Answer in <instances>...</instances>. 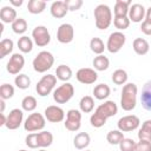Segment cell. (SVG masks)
Listing matches in <instances>:
<instances>
[{
  "mask_svg": "<svg viewBox=\"0 0 151 151\" xmlns=\"http://www.w3.org/2000/svg\"><path fill=\"white\" fill-rule=\"evenodd\" d=\"M136 151H151V142L139 140L136 144Z\"/></svg>",
  "mask_w": 151,
  "mask_h": 151,
  "instance_id": "obj_44",
  "label": "cell"
},
{
  "mask_svg": "<svg viewBox=\"0 0 151 151\" xmlns=\"http://www.w3.org/2000/svg\"><path fill=\"white\" fill-rule=\"evenodd\" d=\"M0 125L1 126H4V125H6V122H7V117L4 114V113H0Z\"/></svg>",
  "mask_w": 151,
  "mask_h": 151,
  "instance_id": "obj_48",
  "label": "cell"
},
{
  "mask_svg": "<svg viewBox=\"0 0 151 151\" xmlns=\"http://www.w3.org/2000/svg\"><path fill=\"white\" fill-rule=\"evenodd\" d=\"M138 138L139 140L151 142V119H147L142 124V127L138 131Z\"/></svg>",
  "mask_w": 151,
  "mask_h": 151,
  "instance_id": "obj_28",
  "label": "cell"
},
{
  "mask_svg": "<svg viewBox=\"0 0 151 151\" xmlns=\"http://www.w3.org/2000/svg\"><path fill=\"white\" fill-rule=\"evenodd\" d=\"M45 124H46L45 116H42L39 112H34V113H31L26 118V120L24 123V129L27 132L40 131V130H42L45 127Z\"/></svg>",
  "mask_w": 151,
  "mask_h": 151,
  "instance_id": "obj_6",
  "label": "cell"
},
{
  "mask_svg": "<svg viewBox=\"0 0 151 151\" xmlns=\"http://www.w3.org/2000/svg\"><path fill=\"white\" fill-rule=\"evenodd\" d=\"M55 77L59 80L67 83L72 78V70H71V67L67 66V65H64V64L59 65L57 67V70H55Z\"/></svg>",
  "mask_w": 151,
  "mask_h": 151,
  "instance_id": "obj_26",
  "label": "cell"
},
{
  "mask_svg": "<svg viewBox=\"0 0 151 151\" xmlns=\"http://www.w3.org/2000/svg\"><path fill=\"white\" fill-rule=\"evenodd\" d=\"M19 151H27V150H24V149H22V150H19Z\"/></svg>",
  "mask_w": 151,
  "mask_h": 151,
  "instance_id": "obj_51",
  "label": "cell"
},
{
  "mask_svg": "<svg viewBox=\"0 0 151 151\" xmlns=\"http://www.w3.org/2000/svg\"><path fill=\"white\" fill-rule=\"evenodd\" d=\"M145 20L151 22V6L146 9V13H145Z\"/></svg>",
  "mask_w": 151,
  "mask_h": 151,
  "instance_id": "obj_47",
  "label": "cell"
},
{
  "mask_svg": "<svg viewBox=\"0 0 151 151\" xmlns=\"http://www.w3.org/2000/svg\"><path fill=\"white\" fill-rule=\"evenodd\" d=\"M18 47L22 53H29L33 48V41L27 35H22L18 40Z\"/></svg>",
  "mask_w": 151,
  "mask_h": 151,
  "instance_id": "obj_31",
  "label": "cell"
},
{
  "mask_svg": "<svg viewBox=\"0 0 151 151\" xmlns=\"http://www.w3.org/2000/svg\"><path fill=\"white\" fill-rule=\"evenodd\" d=\"M90 142H91V137L86 132H79L78 134H76V137L73 139L74 147L78 149V150L86 149L90 145Z\"/></svg>",
  "mask_w": 151,
  "mask_h": 151,
  "instance_id": "obj_23",
  "label": "cell"
},
{
  "mask_svg": "<svg viewBox=\"0 0 151 151\" xmlns=\"http://www.w3.org/2000/svg\"><path fill=\"white\" fill-rule=\"evenodd\" d=\"M130 19L129 17H118L113 19V25L116 28H118L119 31H124L130 26Z\"/></svg>",
  "mask_w": 151,
  "mask_h": 151,
  "instance_id": "obj_40",
  "label": "cell"
},
{
  "mask_svg": "<svg viewBox=\"0 0 151 151\" xmlns=\"http://www.w3.org/2000/svg\"><path fill=\"white\" fill-rule=\"evenodd\" d=\"M139 124H140V120L137 116L127 114V116L122 117L118 120L117 126H118V130H120L122 132H130V131H133V130L138 129Z\"/></svg>",
  "mask_w": 151,
  "mask_h": 151,
  "instance_id": "obj_11",
  "label": "cell"
},
{
  "mask_svg": "<svg viewBox=\"0 0 151 151\" xmlns=\"http://www.w3.org/2000/svg\"><path fill=\"white\" fill-rule=\"evenodd\" d=\"M85 151H91V150H85Z\"/></svg>",
  "mask_w": 151,
  "mask_h": 151,
  "instance_id": "obj_52",
  "label": "cell"
},
{
  "mask_svg": "<svg viewBox=\"0 0 151 151\" xmlns=\"http://www.w3.org/2000/svg\"><path fill=\"white\" fill-rule=\"evenodd\" d=\"M25 143L29 149H38V143H37V132L28 133L25 138Z\"/></svg>",
  "mask_w": 151,
  "mask_h": 151,
  "instance_id": "obj_42",
  "label": "cell"
},
{
  "mask_svg": "<svg viewBox=\"0 0 151 151\" xmlns=\"http://www.w3.org/2000/svg\"><path fill=\"white\" fill-rule=\"evenodd\" d=\"M46 8V1L44 0H29L27 4V9L32 14H40Z\"/></svg>",
  "mask_w": 151,
  "mask_h": 151,
  "instance_id": "obj_27",
  "label": "cell"
},
{
  "mask_svg": "<svg viewBox=\"0 0 151 151\" xmlns=\"http://www.w3.org/2000/svg\"><path fill=\"white\" fill-rule=\"evenodd\" d=\"M68 11H77L83 6V0H65Z\"/></svg>",
  "mask_w": 151,
  "mask_h": 151,
  "instance_id": "obj_43",
  "label": "cell"
},
{
  "mask_svg": "<svg viewBox=\"0 0 151 151\" xmlns=\"http://www.w3.org/2000/svg\"><path fill=\"white\" fill-rule=\"evenodd\" d=\"M80 111L84 113H90L94 109V100L91 96H84L79 101Z\"/></svg>",
  "mask_w": 151,
  "mask_h": 151,
  "instance_id": "obj_29",
  "label": "cell"
},
{
  "mask_svg": "<svg viewBox=\"0 0 151 151\" xmlns=\"http://www.w3.org/2000/svg\"><path fill=\"white\" fill-rule=\"evenodd\" d=\"M138 87L133 83H127L123 86L120 96V106L124 111H132L137 104Z\"/></svg>",
  "mask_w": 151,
  "mask_h": 151,
  "instance_id": "obj_2",
  "label": "cell"
},
{
  "mask_svg": "<svg viewBox=\"0 0 151 151\" xmlns=\"http://www.w3.org/2000/svg\"><path fill=\"white\" fill-rule=\"evenodd\" d=\"M140 31L146 35H151V22L144 20L140 25Z\"/></svg>",
  "mask_w": 151,
  "mask_h": 151,
  "instance_id": "obj_45",
  "label": "cell"
},
{
  "mask_svg": "<svg viewBox=\"0 0 151 151\" xmlns=\"http://www.w3.org/2000/svg\"><path fill=\"white\" fill-rule=\"evenodd\" d=\"M22 2H24L22 0H9V4L15 6V7H20L22 5Z\"/></svg>",
  "mask_w": 151,
  "mask_h": 151,
  "instance_id": "obj_46",
  "label": "cell"
},
{
  "mask_svg": "<svg viewBox=\"0 0 151 151\" xmlns=\"http://www.w3.org/2000/svg\"><path fill=\"white\" fill-rule=\"evenodd\" d=\"M37 99L33 97V96H26L22 100H21V107L22 110L27 111V112H31V111H34L37 109Z\"/></svg>",
  "mask_w": 151,
  "mask_h": 151,
  "instance_id": "obj_37",
  "label": "cell"
},
{
  "mask_svg": "<svg viewBox=\"0 0 151 151\" xmlns=\"http://www.w3.org/2000/svg\"><path fill=\"white\" fill-rule=\"evenodd\" d=\"M14 84L17 85L18 88L20 90H26L31 85V79L27 74H24V73H19L18 76H15L14 78Z\"/></svg>",
  "mask_w": 151,
  "mask_h": 151,
  "instance_id": "obj_35",
  "label": "cell"
},
{
  "mask_svg": "<svg viewBox=\"0 0 151 151\" xmlns=\"http://www.w3.org/2000/svg\"><path fill=\"white\" fill-rule=\"evenodd\" d=\"M90 48L93 53L100 55L104 52V50L106 48V46L104 45V41L100 38H92L90 41Z\"/></svg>",
  "mask_w": 151,
  "mask_h": 151,
  "instance_id": "obj_36",
  "label": "cell"
},
{
  "mask_svg": "<svg viewBox=\"0 0 151 151\" xmlns=\"http://www.w3.org/2000/svg\"><path fill=\"white\" fill-rule=\"evenodd\" d=\"M140 103L146 111H151V79L146 81L142 88Z\"/></svg>",
  "mask_w": 151,
  "mask_h": 151,
  "instance_id": "obj_18",
  "label": "cell"
},
{
  "mask_svg": "<svg viewBox=\"0 0 151 151\" xmlns=\"http://www.w3.org/2000/svg\"><path fill=\"white\" fill-rule=\"evenodd\" d=\"M112 81L116 85H125L127 81V73L123 68H118L112 73Z\"/></svg>",
  "mask_w": 151,
  "mask_h": 151,
  "instance_id": "obj_34",
  "label": "cell"
},
{
  "mask_svg": "<svg viewBox=\"0 0 151 151\" xmlns=\"http://www.w3.org/2000/svg\"><path fill=\"white\" fill-rule=\"evenodd\" d=\"M145 8L142 4H132L129 9V19L132 22H140L145 17Z\"/></svg>",
  "mask_w": 151,
  "mask_h": 151,
  "instance_id": "obj_17",
  "label": "cell"
},
{
  "mask_svg": "<svg viewBox=\"0 0 151 151\" xmlns=\"http://www.w3.org/2000/svg\"><path fill=\"white\" fill-rule=\"evenodd\" d=\"M118 113V106L117 104L113 101V100H106L104 101L103 104H100L94 113L91 116L90 118V123L93 127H101L105 125L106 120L110 118V117H113Z\"/></svg>",
  "mask_w": 151,
  "mask_h": 151,
  "instance_id": "obj_1",
  "label": "cell"
},
{
  "mask_svg": "<svg viewBox=\"0 0 151 151\" xmlns=\"http://www.w3.org/2000/svg\"><path fill=\"white\" fill-rule=\"evenodd\" d=\"M38 151H46L45 149H40V150H38Z\"/></svg>",
  "mask_w": 151,
  "mask_h": 151,
  "instance_id": "obj_50",
  "label": "cell"
},
{
  "mask_svg": "<svg viewBox=\"0 0 151 151\" xmlns=\"http://www.w3.org/2000/svg\"><path fill=\"white\" fill-rule=\"evenodd\" d=\"M25 65V58L20 53H13L7 63V72L11 74H19Z\"/></svg>",
  "mask_w": 151,
  "mask_h": 151,
  "instance_id": "obj_14",
  "label": "cell"
},
{
  "mask_svg": "<svg viewBox=\"0 0 151 151\" xmlns=\"http://www.w3.org/2000/svg\"><path fill=\"white\" fill-rule=\"evenodd\" d=\"M14 96V87L11 84H2L0 86V98L6 100Z\"/></svg>",
  "mask_w": 151,
  "mask_h": 151,
  "instance_id": "obj_39",
  "label": "cell"
},
{
  "mask_svg": "<svg viewBox=\"0 0 151 151\" xmlns=\"http://www.w3.org/2000/svg\"><path fill=\"white\" fill-rule=\"evenodd\" d=\"M76 78L79 83L85 84V85H90V84H93L98 79V74L93 68L83 67V68H79L77 71Z\"/></svg>",
  "mask_w": 151,
  "mask_h": 151,
  "instance_id": "obj_13",
  "label": "cell"
},
{
  "mask_svg": "<svg viewBox=\"0 0 151 151\" xmlns=\"http://www.w3.org/2000/svg\"><path fill=\"white\" fill-rule=\"evenodd\" d=\"M50 11H51L52 17H54L57 19H61L67 14L68 8H67L65 1H54V2H52Z\"/></svg>",
  "mask_w": 151,
  "mask_h": 151,
  "instance_id": "obj_19",
  "label": "cell"
},
{
  "mask_svg": "<svg viewBox=\"0 0 151 151\" xmlns=\"http://www.w3.org/2000/svg\"><path fill=\"white\" fill-rule=\"evenodd\" d=\"M45 118L51 123H60L65 118V112L57 105H50L45 109Z\"/></svg>",
  "mask_w": 151,
  "mask_h": 151,
  "instance_id": "obj_15",
  "label": "cell"
},
{
  "mask_svg": "<svg viewBox=\"0 0 151 151\" xmlns=\"http://www.w3.org/2000/svg\"><path fill=\"white\" fill-rule=\"evenodd\" d=\"M136 142L131 138H124L119 143L120 151H136Z\"/></svg>",
  "mask_w": 151,
  "mask_h": 151,
  "instance_id": "obj_41",
  "label": "cell"
},
{
  "mask_svg": "<svg viewBox=\"0 0 151 151\" xmlns=\"http://www.w3.org/2000/svg\"><path fill=\"white\" fill-rule=\"evenodd\" d=\"M54 64V57L48 51H41L39 52L35 58L33 59V68L38 73H44L47 70H50Z\"/></svg>",
  "mask_w": 151,
  "mask_h": 151,
  "instance_id": "obj_4",
  "label": "cell"
},
{
  "mask_svg": "<svg viewBox=\"0 0 151 151\" xmlns=\"http://www.w3.org/2000/svg\"><path fill=\"white\" fill-rule=\"evenodd\" d=\"M22 118H24V112L20 109H13L9 114L7 116V122H6V127L8 130H17L21 123H22Z\"/></svg>",
  "mask_w": 151,
  "mask_h": 151,
  "instance_id": "obj_16",
  "label": "cell"
},
{
  "mask_svg": "<svg viewBox=\"0 0 151 151\" xmlns=\"http://www.w3.org/2000/svg\"><path fill=\"white\" fill-rule=\"evenodd\" d=\"M125 41H126V37L123 32H120V31L112 32L109 35V39L106 42V48L110 53H117L122 50Z\"/></svg>",
  "mask_w": 151,
  "mask_h": 151,
  "instance_id": "obj_8",
  "label": "cell"
},
{
  "mask_svg": "<svg viewBox=\"0 0 151 151\" xmlns=\"http://www.w3.org/2000/svg\"><path fill=\"white\" fill-rule=\"evenodd\" d=\"M13 46H14V42L12 39H9V38L2 39L0 42V58L2 59L7 54H9L13 51Z\"/></svg>",
  "mask_w": 151,
  "mask_h": 151,
  "instance_id": "obj_32",
  "label": "cell"
},
{
  "mask_svg": "<svg viewBox=\"0 0 151 151\" xmlns=\"http://www.w3.org/2000/svg\"><path fill=\"white\" fill-rule=\"evenodd\" d=\"M74 38V28L71 24H61L57 31V39L61 44H70Z\"/></svg>",
  "mask_w": 151,
  "mask_h": 151,
  "instance_id": "obj_12",
  "label": "cell"
},
{
  "mask_svg": "<svg viewBox=\"0 0 151 151\" xmlns=\"http://www.w3.org/2000/svg\"><path fill=\"white\" fill-rule=\"evenodd\" d=\"M65 127L68 130V131H78L80 129V125H81V113L79 110H76V109H71L67 111L66 113V120L64 123Z\"/></svg>",
  "mask_w": 151,
  "mask_h": 151,
  "instance_id": "obj_10",
  "label": "cell"
},
{
  "mask_svg": "<svg viewBox=\"0 0 151 151\" xmlns=\"http://www.w3.org/2000/svg\"><path fill=\"white\" fill-rule=\"evenodd\" d=\"M94 21H96V27L98 29H106L109 28V26L112 22V12L111 8L105 5V4H100L98 5L94 11Z\"/></svg>",
  "mask_w": 151,
  "mask_h": 151,
  "instance_id": "obj_3",
  "label": "cell"
},
{
  "mask_svg": "<svg viewBox=\"0 0 151 151\" xmlns=\"http://www.w3.org/2000/svg\"><path fill=\"white\" fill-rule=\"evenodd\" d=\"M12 31L17 34H22L27 31V21L24 18H18L12 24Z\"/></svg>",
  "mask_w": 151,
  "mask_h": 151,
  "instance_id": "obj_38",
  "label": "cell"
},
{
  "mask_svg": "<svg viewBox=\"0 0 151 151\" xmlns=\"http://www.w3.org/2000/svg\"><path fill=\"white\" fill-rule=\"evenodd\" d=\"M132 47H133V51L138 54V55H144L149 52L150 50V45L149 42L143 39V38H136L133 40V44H132Z\"/></svg>",
  "mask_w": 151,
  "mask_h": 151,
  "instance_id": "obj_24",
  "label": "cell"
},
{
  "mask_svg": "<svg viewBox=\"0 0 151 151\" xmlns=\"http://www.w3.org/2000/svg\"><path fill=\"white\" fill-rule=\"evenodd\" d=\"M124 134L120 130H112L106 134V140L111 145H119V143L124 139Z\"/></svg>",
  "mask_w": 151,
  "mask_h": 151,
  "instance_id": "obj_33",
  "label": "cell"
},
{
  "mask_svg": "<svg viewBox=\"0 0 151 151\" xmlns=\"http://www.w3.org/2000/svg\"><path fill=\"white\" fill-rule=\"evenodd\" d=\"M55 84H57V77L53 74H46L37 83L35 91L40 97H46L52 92Z\"/></svg>",
  "mask_w": 151,
  "mask_h": 151,
  "instance_id": "obj_7",
  "label": "cell"
},
{
  "mask_svg": "<svg viewBox=\"0 0 151 151\" xmlns=\"http://www.w3.org/2000/svg\"><path fill=\"white\" fill-rule=\"evenodd\" d=\"M92 64H93L94 70H97V71H105L110 66V60H109L107 57L100 54V55H97L93 59V63Z\"/></svg>",
  "mask_w": 151,
  "mask_h": 151,
  "instance_id": "obj_30",
  "label": "cell"
},
{
  "mask_svg": "<svg viewBox=\"0 0 151 151\" xmlns=\"http://www.w3.org/2000/svg\"><path fill=\"white\" fill-rule=\"evenodd\" d=\"M74 87L71 83H64L53 91V99L57 104H65L72 99Z\"/></svg>",
  "mask_w": 151,
  "mask_h": 151,
  "instance_id": "obj_5",
  "label": "cell"
},
{
  "mask_svg": "<svg viewBox=\"0 0 151 151\" xmlns=\"http://www.w3.org/2000/svg\"><path fill=\"white\" fill-rule=\"evenodd\" d=\"M32 38H33V41L35 45H38L39 47H44L46 45L50 44L51 41V35H50V32L47 29L46 26H42V25H39V26H35L32 31Z\"/></svg>",
  "mask_w": 151,
  "mask_h": 151,
  "instance_id": "obj_9",
  "label": "cell"
},
{
  "mask_svg": "<svg viewBox=\"0 0 151 151\" xmlns=\"http://www.w3.org/2000/svg\"><path fill=\"white\" fill-rule=\"evenodd\" d=\"M0 105H1L0 113H4V111H5V100H4V99H1V100H0Z\"/></svg>",
  "mask_w": 151,
  "mask_h": 151,
  "instance_id": "obj_49",
  "label": "cell"
},
{
  "mask_svg": "<svg viewBox=\"0 0 151 151\" xmlns=\"http://www.w3.org/2000/svg\"><path fill=\"white\" fill-rule=\"evenodd\" d=\"M37 143H38V147L45 149L53 143V134L50 131L37 132Z\"/></svg>",
  "mask_w": 151,
  "mask_h": 151,
  "instance_id": "obj_22",
  "label": "cell"
},
{
  "mask_svg": "<svg viewBox=\"0 0 151 151\" xmlns=\"http://www.w3.org/2000/svg\"><path fill=\"white\" fill-rule=\"evenodd\" d=\"M131 1L129 0H117L114 4V8H113V13H114V18L118 17H127L129 15V9L131 6Z\"/></svg>",
  "mask_w": 151,
  "mask_h": 151,
  "instance_id": "obj_21",
  "label": "cell"
},
{
  "mask_svg": "<svg viewBox=\"0 0 151 151\" xmlns=\"http://www.w3.org/2000/svg\"><path fill=\"white\" fill-rule=\"evenodd\" d=\"M111 93V88L107 84H98L93 88V96L98 100H104L106 99Z\"/></svg>",
  "mask_w": 151,
  "mask_h": 151,
  "instance_id": "obj_25",
  "label": "cell"
},
{
  "mask_svg": "<svg viewBox=\"0 0 151 151\" xmlns=\"http://www.w3.org/2000/svg\"><path fill=\"white\" fill-rule=\"evenodd\" d=\"M0 19L4 24H13L17 18V11L12 6H4L0 9Z\"/></svg>",
  "mask_w": 151,
  "mask_h": 151,
  "instance_id": "obj_20",
  "label": "cell"
}]
</instances>
